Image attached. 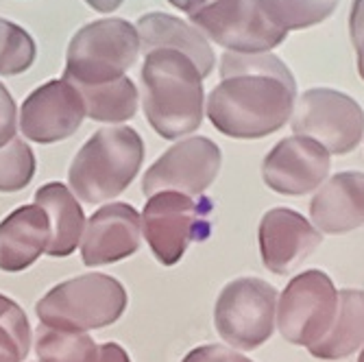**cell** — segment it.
<instances>
[{
    "instance_id": "6da1fadb",
    "label": "cell",
    "mask_w": 364,
    "mask_h": 362,
    "mask_svg": "<svg viewBox=\"0 0 364 362\" xmlns=\"http://www.w3.org/2000/svg\"><path fill=\"white\" fill-rule=\"evenodd\" d=\"M220 77L223 81L208 98V118L223 136L259 140L290 120L296 83L279 57L225 53Z\"/></svg>"
},
{
    "instance_id": "7a4b0ae2",
    "label": "cell",
    "mask_w": 364,
    "mask_h": 362,
    "mask_svg": "<svg viewBox=\"0 0 364 362\" xmlns=\"http://www.w3.org/2000/svg\"><path fill=\"white\" fill-rule=\"evenodd\" d=\"M144 114L155 134L179 140L203 122V77L179 50L159 48L146 53L142 68Z\"/></svg>"
},
{
    "instance_id": "3957f363",
    "label": "cell",
    "mask_w": 364,
    "mask_h": 362,
    "mask_svg": "<svg viewBox=\"0 0 364 362\" xmlns=\"http://www.w3.org/2000/svg\"><path fill=\"white\" fill-rule=\"evenodd\" d=\"M144 161V142L134 127H107L81 147L70 164V192L83 203H107L122 194Z\"/></svg>"
},
{
    "instance_id": "277c9868",
    "label": "cell",
    "mask_w": 364,
    "mask_h": 362,
    "mask_svg": "<svg viewBox=\"0 0 364 362\" xmlns=\"http://www.w3.org/2000/svg\"><path fill=\"white\" fill-rule=\"evenodd\" d=\"M127 304L129 294L116 277L87 273L53 286L38 302L36 312L50 330L85 334L114 325Z\"/></svg>"
},
{
    "instance_id": "5b68a950",
    "label": "cell",
    "mask_w": 364,
    "mask_h": 362,
    "mask_svg": "<svg viewBox=\"0 0 364 362\" xmlns=\"http://www.w3.org/2000/svg\"><path fill=\"white\" fill-rule=\"evenodd\" d=\"M140 55V36L134 24L107 18L85 24L73 38L65 55L63 81L75 87H94L124 77Z\"/></svg>"
},
{
    "instance_id": "8992f818",
    "label": "cell",
    "mask_w": 364,
    "mask_h": 362,
    "mask_svg": "<svg viewBox=\"0 0 364 362\" xmlns=\"http://www.w3.org/2000/svg\"><path fill=\"white\" fill-rule=\"evenodd\" d=\"M214 201L210 196H186L179 192L153 194L140 216L142 234L155 260L173 267L192 243H205L212 234Z\"/></svg>"
},
{
    "instance_id": "52a82bcc",
    "label": "cell",
    "mask_w": 364,
    "mask_h": 362,
    "mask_svg": "<svg viewBox=\"0 0 364 362\" xmlns=\"http://www.w3.org/2000/svg\"><path fill=\"white\" fill-rule=\"evenodd\" d=\"M275 312L277 290L273 284L259 277H238L220 290L214 325L231 349L253 351L273 336Z\"/></svg>"
},
{
    "instance_id": "ba28073f",
    "label": "cell",
    "mask_w": 364,
    "mask_h": 362,
    "mask_svg": "<svg viewBox=\"0 0 364 362\" xmlns=\"http://www.w3.org/2000/svg\"><path fill=\"white\" fill-rule=\"evenodd\" d=\"M338 312V290L325 271L310 269L290 280L277 299L279 334L299 347H312L332 330Z\"/></svg>"
},
{
    "instance_id": "9c48e42d",
    "label": "cell",
    "mask_w": 364,
    "mask_h": 362,
    "mask_svg": "<svg viewBox=\"0 0 364 362\" xmlns=\"http://www.w3.org/2000/svg\"><path fill=\"white\" fill-rule=\"evenodd\" d=\"M290 124L294 136L318 142L329 155H347L364 136V112L345 92L312 87L294 105Z\"/></svg>"
},
{
    "instance_id": "30bf717a",
    "label": "cell",
    "mask_w": 364,
    "mask_h": 362,
    "mask_svg": "<svg viewBox=\"0 0 364 362\" xmlns=\"http://www.w3.org/2000/svg\"><path fill=\"white\" fill-rule=\"evenodd\" d=\"M190 20L227 53H269L288 36L267 22L259 0H205L190 14Z\"/></svg>"
},
{
    "instance_id": "8fae6325",
    "label": "cell",
    "mask_w": 364,
    "mask_h": 362,
    "mask_svg": "<svg viewBox=\"0 0 364 362\" xmlns=\"http://www.w3.org/2000/svg\"><path fill=\"white\" fill-rule=\"evenodd\" d=\"M220 164L223 155L216 142L203 136L186 138L155 159L144 173L142 194L149 199L159 192L201 196L218 177Z\"/></svg>"
},
{
    "instance_id": "7c38bea8",
    "label": "cell",
    "mask_w": 364,
    "mask_h": 362,
    "mask_svg": "<svg viewBox=\"0 0 364 362\" xmlns=\"http://www.w3.org/2000/svg\"><path fill=\"white\" fill-rule=\"evenodd\" d=\"M85 118V105L79 90L55 79L33 90L20 112L22 136L38 144H53L70 138Z\"/></svg>"
},
{
    "instance_id": "4fadbf2b",
    "label": "cell",
    "mask_w": 364,
    "mask_h": 362,
    "mask_svg": "<svg viewBox=\"0 0 364 362\" xmlns=\"http://www.w3.org/2000/svg\"><path fill=\"white\" fill-rule=\"evenodd\" d=\"M329 166L332 155L318 142L306 136H290L279 140L264 157L262 179L277 194L301 196L323 186Z\"/></svg>"
},
{
    "instance_id": "5bb4252c",
    "label": "cell",
    "mask_w": 364,
    "mask_h": 362,
    "mask_svg": "<svg viewBox=\"0 0 364 362\" xmlns=\"http://www.w3.org/2000/svg\"><path fill=\"white\" fill-rule=\"evenodd\" d=\"M262 265L275 275L299 269L323 243V234L299 212L275 208L259 220L257 229Z\"/></svg>"
},
{
    "instance_id": "9a60e30c",
    "label": "cell",
    "mask_w": 364,
    "mask_h": 362,
    "mask_svg": "<svg viewBox=\"0 0 364 362\" xmlns=\"http://www.w3.org/2000/svg\"><path fill=\"white\" fill-rule=\"evenodd\" d=\"M142 243L140 214L129 203L103 206L85 220L81 236V257L90 269L131 257Z\"/></svg>"
},
{
    "instance_id": "2e32d148",
    "label": "cell",
    "mask_w": 364,
    "mask_h": 362,
    "mask_svg": "<svg viewBox=\"0 0 364 362\" xmlns=\"http://www.w3.org/2000/svg\"><path fill=\"white\" fill-rule=\"evenodd\" d=\"M312 225L321 234H349L364 225V173L347 171L329 177L310 203Z\"/></svg>"
},
{
    "instance_id": "e0dca14e",
    "label": "cell",
    "mask_w": 364,
    "mask_h": 362,
    "mask_svg": "<svg viewBox=\"0 0 364 362\" xmlns=\"http://www.w3.org/2000/svg\"><path fill=\"white\" fill-rule=\"evenodd\" d=\"M50 243V223L36 203L14 210L0 223V271L22 273L36 265Z\"/></svg>"
},
{
    "instance_id": "ac0fdd59",
    "label": "cell",
    "mask_w": 364,
    "mask_h": 362,
    "mask_svg": "<svg viewBox=\"0 0 364 362\" xmlns=\"http://www.w3.org/2000/svg\"><path fill=\"white\" fill-rule=\"evenodd\" d=\"M138 36H140V48H144L146 53L159 48L179 50L196 65L201 77H208L214 70V53L208 40L188 22L175 16L168 14L142 16L138 22Z\"/></svg>"
},
{
    "instance_id": "d6986e66",
    "label": "cell",
    "mask_w": 364,
    "mask_h": 362,
    "mask_svg": "<svg viewBox=\"0 0 364 362\" xmlns=\"http://www.w3.org/2000/svg\"><path fill=\"white\" fill-rule=\"evenodd\" d=\"M36 206L44 210L50 223V243L46 253L50 257H68L81 245L85 229V214L70 188L59 181L44 183L36 192Z\"/></svg>"
},
{
    "instance_id": "ffe728a7",
    "label": "cell",
    "mask_w": 364,
    "mask_h": 362,
    "mask_svg": "<svg viewBox=\"0 0 364 362\" xmlns=\"http://www.w3.org/2000/svg\"><path fill=\"white\" fill-rule=\"evenodd\" d=\"M364 347V292L338 290V312L332 330L308 351L318 360H343Z\"/></svg>"
},
{
    "instance_id": "44dd1931",
    "label": "cell",
    "mask_w": 364,
    "mask_h": 362,
    "mask_svg": "<svg viewBox=\"0 0 364 362\" xmlns=\"http://www.w3.org/2000/svg\"><path fill=\"white\" fill-rule=\"evenodd\" d=\"M85 116L98 122H124L131 120L138 112V90L134 81L122 77L112 83L94 85V87H77Z\"/></svg>"
},
{
    "instance_id": "7402d4cb",
    "label": "cell",
    "mask_w": 364,
    "mask_h": 362,
    "mask_svg": "<svg viewBox=\"0 0 364 362\" xmlns=\"http://www.w3.org/2000/svg\"><path fill=\"white\" fill-rule=\"evenodd\" d=\"M338 0H259V11L279 31H299L332 16Z\"/></svg>"
},
{
    "instance_id": "603a6c76",
    "label": "cell",
    "mask_w": 364,
    "mask_h": 362,
    "mask_svg": "<svg viewBox=\"0 0 364 362\" xmlns=\"http://www.w3.org/2000/svg\"><path fill=\"white\" fill-rule=\"evenodd\" d=\"M36 353L40 362H98V345L92 336L79 332L38 327Z\"/></svg>"
},
{
    "instance_id": "cb8c5ba5",
    "label": "cell",
    "mask_w": 364,
    "mask_h": 362,
    "mask_svg": "<svg viewBox=\"0 0 364 362\" xmlns=\"http://www.w3.org/2000/svg\"><path fill=\"white\" fill-rule=\"evenodd\" d=\"M31 349V323L24 310L0 294V362H22Z\"/></svg>"
},
{
    "instance_id": "d4e9b609",
    "label": "cell",
    "mask_w": 364,
    "mask_h": 362,
    "mask_svg": "<svg viewBox=\"0 0 364 362\" xmlns=\"http://www.w3.org/2000/svg\"><path fill=\"white\" fill-rule=\"evenodd\" d=\"M36 42L24 28L0 18V75L16 77L36 61Z\"/></svg>"
},
{
    "instance_id": "484cf974",
    "label": "cell",
    "mask_w": 364,
    "mask_h": 362,
    "mask_svg": "<svg viewBox=\"0 0 364 362\" xmlns=\"http://www.w3.org/2000/svg\"><path fill=\"white\" fill-rule=\"evenodd\" d=\"M36 175V155L22 138L0 149V192H20Z\"/></svg>"
},
{
    "instance_id": "4316f807",
    "label": "cell",
    "mask_w": 364,
    "mask_h": 362,
    "mask_svg": "<svg viewBox=\"0 0 364 362\" xmlns=\"http://www.w3.org/2000/svg\"><path fill=\"white\" fill-rule=\"evenodd\" d=\"M18 129V110L9 90L0 83V149L16 138Z\"/></svg>"
},
{
    "instance_id": "83f0119b",
    "label": "cell",
    "mask_w": 364,
    "mask_h": 362,
    "mask_svg": "<svg viewBox=\"0 0 364 362\" xmlns=\"http://www.w3.org/2000/svg\"><path fill=\"white\" fill-rule=\"evenodd\" d=\"M181 362H253V360L225 345H203L192 349Z\"/></svg>"
},
{
    "instance_id": "f1b7e54d",
    "label": "cell",
    "mask_w": 364,
    "mask_h": 362,
    "mask_svg": "<svg viewBox=\"0 0 364 362\" xmlns=\"http://www.w3.org/2000/svg\"><path fill=\"white\" fill-rule=\"evenodd\" d=\"M351 40L358 53V70L364 79V0H355L351 9Z\"/></svg>"
},
{
    "instance_id": "f546056e",
    "label": "cell",
    "mask_w": 364,
    "mask_h": 362,
    "mask_svg": "<svg viewBox=\"0 0 364 362\" xmlns=\"http://www.w3.org/2000/svg\"><path fill=\"white\" fill-rule=\"evenodd\" d=\"M98 362H131V358L118 343H105L98 347Z\"/></svg>"
},
{
    "instance_id": "4dcf8cb0",
    "label": "cell",
    "mask_w": 364,
    "mask_h": 362,
    "mask_svg": "<svg viewBox=\"0 0 364 362\" xmlns=\"http://www.w3.org/2000/svg\"><path fill=\"white\" fill-rule=\"evenodd\" d=\"M85 3L96 9V11H101V14H109V11H116L120 5H122V0H85Z\"/></svg>"
},
{
    "instance_id": "1f68e13d",
    "label": "cell",
    "mask_w": 364,
    "mask_h": 362,
    "mask_svg": "<svg viewBox=\"0 0 364 362\" xmlns=\"http://www.w3.org/2000/svg\"><path fill=\"white\" fill-rule=\"evenodd\" d=\"M168 3H171L173 7L181 9V11H188V14H192L194 9L201 7V5L205 3V0H168Z\"/></svg>"
},
{
    "instance_id": "d6a6232c",
    "label": "cell",
    "mask_w": 364,
    "mask_h": 362,
    "mask_svg": "<svg viewBox=\"0 0 364 362\" xmlns=\"http://www.w3.org/2000/svg\"><path fill=\"white\" fill-rule=\"evenodd\" d=\"M358 362H364V349H362V353H360V360Z\"/></svg>"
}]
</instances>
